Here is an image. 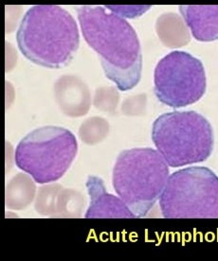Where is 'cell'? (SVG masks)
<instances>
[{
  "label": "cell",
  "instance_id": "3957f363",
  "mask_svg": "<svg viewBox=\"0 0 218 261\" xmlns=\"http://www.w3.org/2000/svg\"><path fill=\"white\" fill-rule=\"evenodd\" d=\"M168 178V164L151 148L122 151L113 169L114 190L135 218H144L149 213L162 194Z\"/></svg>",
  "mask_w": 218,
  "mask_h": 261
},
{
  "label": "cell",
  "instance_id": "7a4b0ae2",
  "mask_svg": "<svg viewBox=\"0 0 218 261\" xmlns=\"http://www.w3.org/2000/svg\"><path fill=\"white\" fill-rule=\"evenodd\" d=\"M22 55L35 65L59 69L71 63L80 46L78 25L57 5H36L27 11L16 33Z\"/></svg>",
  "mask_w": 218,
  "mask_h": 261
},
{
  "label": "cell",
  "instance_id": "8992f818",
  "mask_svg": "<svg viewBox=\"0 0 218 261\" xmlns=\"http://www.w3.org/2000/svg\"><path fill=\"white\" fill-rule=\"evenodd\" d=\"M165 219H218V176L206 167L174 172L159 197Z\"/></svg>",
  "mask_w": 218,
  "mask_h": 261
},
{
  "label": "cell",
  "instance_id": "277c9868",
  "mask_svg": "<svg viewBox=\"0 0 218 261\" xmlns=\"http://www.w3.org/2000/svg\"><path fill=\"white\" fill-rule=\"evenodd\" d=\"M152 140L172 168L201 163L212 155L214 136L209 120L195 111L162 114L152 126Z\"/></svg>",
  "mask_w": 218,
  "mask_h": 261
},
{
  "label": "cell",
  "instance_id": "52a82bcc",
  "mask_svg": "<svg viewBox=\"0 0 218 261\" xmlns=\"http://www.w3.org/2000/svg\"><path fill=\"white\" fill-rule=\"evenodd\" d=\"M207 88L205 68L192 54L176 50L159 61L154 73V92L163 105L182 108L198 102Z\"/></svg>",
  "mask_w": 218,
  "mask_h": 261
},
{
  "label": "cell",
  "instance_id": "6da1fadb",
  "mask_svg": "<svg viewBox=\"0 0 218 261\" xmlns=\"http://www.w3.org/2000/svg\"><path fill=\"white\" fill-rule=\"evenodd\" d=\"M86 44L98 54L106 78L120 91L133 89L140 81L142 54L136 31L123 16L102 6L76 8Z\"/></svg>",
  "mask_w": 218,
  "mask_h": 261
},
{
  "label": "cell",
  "instance_id": "9c48e42d",
  "mask_svg": "<svg viewBox=\"0 0 218 261\" xmlns=\"http://www.w3.org/2000/svg\"><path fill=\"white\" fill-rule=\"evenodd\" d=\"M179 12L196 40H218V5H184Z\"/></svg>",
  "mask_w": 218,
  "mask_h": 261
},
{
  "label": "cell",
  "instance_id": "5b68a950",
  "mask_svg": "<svg viewBox=\"0 0 218 261\" xmlns=\"http://www.w3.org/2000/svg\"><path fill=\"white\" fill-rule=\"evenodd\" d=\"M78 151L72 133L58 126L32 130L20 141L14 154L17 168L37 184L56 182L70 168Z\"/></svg>",
  "mask_w": 218,
  "mask_h": 261
},
{
  "label": "cell",
  "instance_id": "ba28073f",
  "mask_svg": "<svg viewBox=\"0 0 218 261\" xmlns=\"http://www.w3.org/2000/svg\"><path fill=\"white\" fill-rule=\"evenodd\" d=\"M90 198L86 219H134L132 211L119 196L107 193L104 181L98 176H88L86 183Z\"/></svg>",
  "mask_w": 218,
  "mask_h": 261
}]
</instances>
